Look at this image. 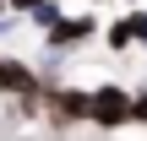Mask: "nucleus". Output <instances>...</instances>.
<instances>
[{
  "label": "nucleus",
  "instance_id": "obj_1",
  "mask_svg": "<svg viewBox=\"0 0 147 141\" xmlns=\"http://www.w3.org/2000/svg\"><path fill=\"white\" fill-rule=\"evenodd\" d=\"M87 125H98V130H125L131 125V92L125 87H93L87 92Z\"/></svg>",
  "mask_w": 147,
  "mask_h": 141
},
{
  "label": "nucleus",
  "instance_id": "obj_2",
  "mask_svg": "<svg viewBox=\"0 0 147 141\" xmlns=\"http://www.w3.org/2000/svg\"><path fill=\"white\" fill-rule=\"evenodd\" d=\"M49 33V49H76V43H87L93 33H98V16L93 11H82V16H60L55 27H44Z\"/></svg>",
  "mask_w": 147,
  "mask_h": 141
},
{
  "label": "nucleus",
  "instance_id": "obj_3",
  "mask_svg": "<svg viewBox=\"0 0 147 141\" xmlns=\"http://www.w3.org/2000/svg\"><path fill=\"white\" fill-rule=\"evenodd\" d=\"M125 22H131V49H147V5H131Z\"/></svg>",
  "mask_w": 147,
  "mask_h": 141
},
{
  "label": "nucleus",
  "instance_id": "obj_4",
  "mask_svg": "<svg viewBox=\"0 0 147 141\" xmlns=\"http://www.w3.org/2000/svg\"><path fill=\"white\" fill-rule=\"evenodd\" d=\"M38 5H44V0H5V11H11V16H16V11H22V16H33Z\"/></svg>",
  "mask_w": 147,
  "mask_h": 141
},
{
  "label": "nucleus",
  "instance_id": "obj_5",
  "mask_svg": "<svg viewBox=\"0 0 147 141\" xmlns=\"http://www.w3.org/2000/svg\"><path fill=\"white\" fill-rule=\"evenodd\" d=\"M93 5H104V0H93Z\"/></svg>",
  "mask_w": 147,
  "mask_h": 141
},
{
  "label": "nucleus",
  "instance_id": "obj_6",
  "mask_svg": "<svg viewBox=\"0 0 147 141\" xmlns=\"http://www.w3.org/2000/svg\"><path fill=\"white\" fill-rule=\"evenodd\" d=\"M131 5H142V0H131Z\"/></svg>",
  "mask_w": 147,
  "mask_h": 141
}]
</instances>
